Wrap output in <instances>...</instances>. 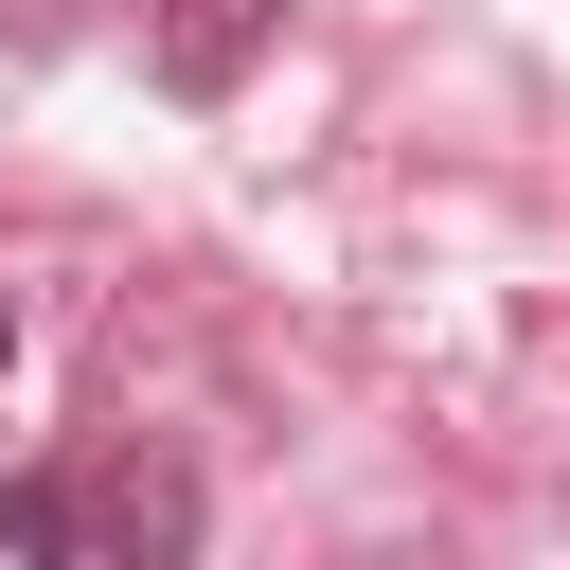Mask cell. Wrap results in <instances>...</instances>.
I'll list each match as a JSON object with an SVG mask.
<instances>
[{"label":"cell","mask_w":570,"mask_h":570,"mask_svg":"<svg viewBox=\"0 0 570 570\" xmlns=\"http://www.w3.org/2000/svg\"><path fill=\"white\" fill-rule=\"evenodd\" d=\"M71 499H89V570H196V517H214V499H196L178 445H125V463L71 481Z\"/></svg>","instance_id":"1"},{"label":"cell","mask_w":570,"mask_h":570,"mask_svg":"<svg viewBox=\"0 0 570 570\" xmlns=\"http://www.w3.org/2000/svg\"><path fill=\"white\" fill-rule=\"evenodd\" d=\"M267 18H285V0H160V36H142V53H160V89H178V107H232V89H249V53H267Z\"/></svg>","instance_id":"2"},{"label":"cell","mask_w":570,"mask_h":570,"mask_svg":"<svg viewBox=\"0 0 570 570\" xmlns=\"http://www.w3.org/2000/svg\"><path fill=\"white\" fill-rule=\"evenodd\" d=\"M0 552H18V570H89V499H71L53 463H36V481H0Z\"/></svg>","instance_id":"3"},{"label":"cell","mask_w":570,"mask_h":570,"mask_svg":"<svg viewBox=\"0 0 570 570\" xmlns=\"http://www.w3.org/2000/svg\"><path fill=\"white\" fill-rule=\"evenodd\" d=\"M0 338H18V321H0Z\"/></svg>","instance_id":"4"}]
</instances>
